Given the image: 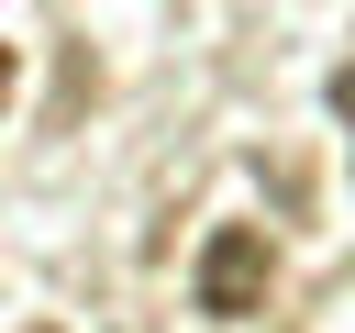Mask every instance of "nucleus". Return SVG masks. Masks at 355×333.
<instances>
[{"instance_id": "nucleus-4", "label": "nucleus", "mask_w": 355, "mask_h": 333, "mask_svg": "<svg viewBox=\"0 0 355 333\" xmlns=\"http://www.w3.org/2000/svg\"><path fill=\"white\" fill-rule=\"evenodd\" d=\"M33 333H55V322H33Z\"/></svg>"}, {"instance_id": "nucleus-3", "label": "nucleus", "mask_w": 355, "mask_h": 333, "mask_svg": "<svg viewBox=\"0 0 355 333\" xmlns=\"http://www.w3.org/2000/svg\"><path fill=\"white\" fill-rule=\"evenodd\" d=\"M0 100H11V44H0Z\"/></svg>"}, {"instance_id": "nucleus-1", "label": "nucleus", "mask_w": 355, "mask_h": 333, "mask_svg": "<svg viewBox=\"0 0 355 333\" xmlns=\"http://www.w3.org/2000/svg\"><path fill=\"white\" fill-rule=\"evenodd\" d=\"M200 311L211 322H255L266 311V289H277V255H266V233L255 222H211V244H200Z\"/></svg>"}, {"instance_id": "nucleus-2", "label": "nucleus", "mask_w": 355, "mask_h": 333, "mask_svg": "<svg viewBox=\"0 0 355 333\" xmlns=\"http://www.w3.org/2000/svg\"><path fill=\"white\" fill-rule=\"evenodd\" d=\"M333 111H344V133H355V67H333Z\"/></svg>"}]
</instances>
